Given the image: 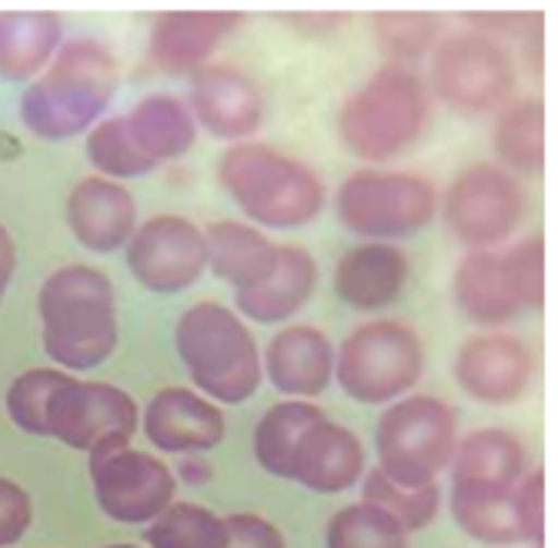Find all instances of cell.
I'll return each mask as SVG.
<instances>
[{
    "mask_svg": "<svg viewBox=\"0 0 558 548\" xmlns=\"http://www.w3.org/2000/svg\"><path fill=\"white\" fill-rule=\"evenodd\" d=\"M208 238V268L215 278L238 291L265 284L278 268V244L244 221H218L205 231Z\"/></svg>",
    "mask_w": 558,
    "mask_h": 548,
    "instance_id": "24",
    "label": "cell"
},
{
    "mask_svg": "<svg viewBox=\"0 0 558 548\" xmlns=\"http://www.w3.org/2000/svg\"><path fill=\"white\" fill-rule=\"evenodd\" d=\"M238 24L231 11H168L150 24V58L168 74H194Z\"/></svg>",
    "mask_w": 558,
    "mask_h": 548,
    "instance_id": "21",
    "label": "cell"
},
{
    "mask_svg": "<svg viewBox=\"0 0 558 548\" xmlns=\"http://www.w3.org/2000/svg\"><path fill=\"white\" fill-rule=\"evenodd\" d=\"M375 40L381 51L398 61V68L404 61H418L425 54L435 51V44L441 40V21L435 14H378L375 24Z\"/></svg>",
    "mask_w": 558,
    "mask_h": 548,
    "instance_id": "35",
    "label": "cell"
},
{
    "mask_svg": "<svg viewBox=\"0 0 558 548\" xmlns=\"http://www.w3.org/2000/svg\"><path fill=\"white\" fill-rule=\"evenodd\" d=\"M105 548H137V545H131V541H118V545H105Z\"/></svg>",
    "mask_w": 558,
    "mask_h": 548,
    "instance_id": "42",
    "label": "cell"
},
{
    "mask_svg": "<svg viewBox=\"0 0 558 548\" xmlns=\"http://www.w3.org/2000/svg\"><path fill=\"white\" fill-rule=\"evenodd\" d=\"M335 211L351 234L391 244L395 238H415L435 221L438 191L422 174L362 168L341 181Z\"/></svg>",
    "mask_w": 558,
    "mask_h": 548,
    "instance_id": "7",
    "label": "cell"
},
{
    "mask_svg": "<svg viewBox=\"0 0 558 548\" xmlns=\"http://www.w3.org/2000/svg\"><path fill=\"white\" fill-rule=\"evenodd\" d=\"M451 488L465 491H512L529 472L525 445L505 428H475L459 438L451 455Z\"/></svg>",
    "mask_w": 558,
    "mask_h": 548,
    "instance_id": "22",
    "label": "cell"
},
{
    "mask_svg": "<svg viewBox=\"0 0 558 548\" xmlns=\"http://www.w3.org/2000/svg\"><path fill=\"white\" fill-rule=\"evenodd\" d=\"M68 228L74 241L94 255H111L128 247L137 231L134 194L111 178H84L68 194Z\"/></svg>",
    "mask_w": 558,
    "mask_h": 548,
    "instance_id": "17",
    "label": "cell"
},
{
    "mask_svg": "<svg viewBox=\"0 0 558 548\" xmlns=\"http://www.w3.org/2000/svg\"><path fill=\"white\" fill-rule=\"evenodd\" d=\"M68 372L61 368H31L21 372L11 388H8V415L11 422L34 438H50L47 435V398L61 385Z\"/></svg>",
    "mask_w": 558,
    "mask_h": 548,
    "instance_id": "36",
    "label": "cell"
},
{
    "mask_svg": "<svg viewBox=\"0 0 558 548\" xmlns=\"http://www.w3.org/2000/svg\"><path fill=\"white\" fill-rule=\"evenodd\" d=\"M409 284V258L388 241L354 244L335 265V294L354 312L391 308Z\"/></svg>",
    "mask_w": 558,
    "mask_h": 548,
    "instance_id": "19",
    "label": "cell"
},
{
    "mask_svg": "<svg viewBox=\"0 0 558 548\" xmlns=\"http://www.w3.org/2000/svg\"><path fill=\"white\" fill-rule=\"evenodd\" d=\"M525 187L515 174L498 165H472L454 178L438 202L454 241L469 252H492L525 218Z\"/></svg>",
    "mask_w": 558,
    "mask_h": 548,
    "instance_id": "11",
    "label": "cell"
},
{
    "mask_svg": "<svg viewBox=\"0 0 558 548\" xmlns=\"http://www.w3.org/2000/svg\"><path fill=\"white\" fill-rule=\"evenodd\" d=\"M325 548H409V532L362 498L331 515L325 528Z\"/></svg>",
    "mask_w": 558,
    "mask_h": 548,
    "instance_id": "33",
    "label": "cell"
},
{
    "mask_svg": "<svg viewBox=\"0 0 558 548\" xmlns=\"http://www.w3.org/2000/svg\"><path fill=\"white\" fill-rule=\"evenodd\" d=\"M34 525V502L27 488L11 478H0V548L17 545Z\"/></svg>",
    "mask_w": 558,
    "mask_h": 548,
    "instance_id": "38",
    "label": "cell"
},
{
    "mask_svg": "<svg viewBox=\"0 0 558 548\" xmlns=\"http://www.w3.org/2000/svg\"><path fill=\"white\" fill-rule=\"evenodd\" d=\"M492 147L498 168H505L509 174H535L542 171L545 161V111L535 97H519V101H509L498 118H495V131H492Z\"/></svg>",
    "mask_w": 558,
    "mask_h": 548,
    "instance_id": "28",
    "label": "cell"
},
{
    "mask_svg": "<svg viewBox=\"0 0 558 548\" xmlns=\"http://www.w3.org/2000/svg\"><path fill=\"white\" fill-rule=\"evenodd\" d=\"M432 90L459 114L501 111L515 94V61L478 31L448 34L432 51Z\"/></svg>",
    "mask_w": 558,
    "mask_h": 548,
    "instance_id": "9",
    "label": "cell"
},
{
    "mask_svg": "<svg viewBox=\"0 0 558 548\" xmlns=\"http://www.w3.org/2000/svg\"><path fill=\"white\" fill-rule=\"evenodd\" d=\"M118 94V61L94 37L61 44L54 61L21 94V121L44 141H68L105 121Z\"/></svg>",
    "mask_w": 558,
    "mask_h": 548,
    "instance_id": "2",
    "label": "cell"
},
{
    "mask_svg": "<svg viewBox=\"0 0 558 548\" xmlns=\"http://www.w3.org/2000/svg\"><path fill=\"white\" fill-rule=\"evenodd\" d=\"M124 118L144 158L155 161L158 168L184 158L197 137V124L191 118L187 101L174 94H147Z\"/></svg>",
    "mask_w": 558,
    "mask_h": 548,
    "instance_id": "27",
    "label": "cell"
},
{
    "mask_svg": "<svg viewBox=\"0 0 558 548\" xmlns=\"http://www.w3.org/2000/svg\"><path fill=\"white\" fill-rule=\"evenodd\" d=\"M218 181L231 202L262 228L312 224L325 208V181L315 168L271 144L241 141L218 161Z\"/></svg>",
    "mask_w": 558,
    "mask_h": 548,
    "instance_id": "3",
    "label": "cell"
},
{
    "mask_svg": "<svg viewBox=\"0 0 558 548\" xmlns=\"http://www.w3.org/2000/svg\"><path fill=\"white\" fill-rule=\"evenodd\" d=\"M262 368L275 391L312 402L335 378V348L325 331L312 325H291L268 341Z\"/></svg>",
    "mask_w": 558,
    "mask_h": 548,
    "instance_id": "20",
    "label": "cell"
},
{
    "mask_svg": "<svg viewBox=\"0 0 558 548\" xmlns=\"http://www.w3.org/2000/svg\"><path fill=\"white\" fill-rule=\"evenodd\" d=\"M515 491V488H512ZM512 491H465L451 488V515L465 535L485 545H519Z\"/></svg>",
    "mask_w": 558,
    "mask_h": 548,
    "instance_id": "30",
    "label": "cell"
},
{
    "mask_svg": "<svg viewBox=\"0 0 558 548\" xmlns=\"http://www.w3.org/2000/svg\"><path fill=\"white\" fill-rule=\"evenodd\" d=\"M432 118L428 84L398 64L375 71L338 108V137L362 161H391L412 147Z\"/></svg>",
    "mask_w": 558,
    "mask_h": 548,
    "instance_id": "5",
    "label": "cell"
},
{
    "mask_svg": "<svg viewBox=\"0 0 558 548\" xmlns=\"http://www.w3.org/2000/svg\"><path fill=\"white\" fill-rule=\"evenodd\" d=\"M141 428L147 441L171 455H197L211 452L225 441L228 422L218 402H211L208 394L191 391L184 385L161 388L147 402L141 415Z\"/></svg>",
    "mask_w": 558,
    "mask_h": 548,
    "instance_id": "16",
    "label": "cell"
},
{
    "mask_svg": "<svg viewBox=\"0 0 558 548\" xmlns=\"http://www.w3.org/2000/svg\"><path fill=\"white\" fill-rule=\"evenodd\" d=\"M14 268H17V244H14L11 231L0 224V302H4V294H8Z\"/></svg>",
    "mask_w": 558,
    "mask_h": 548,
    "instance_id": "41",
    "label": "cell"
},
{
    "mask_svg": "<svg viewBox=\"0 0 558 548\" xmlns=\"http://www.w3.org/2000/svg\"><path fill=\"white\" fill-rule=\"evenodd\" d=\"M362 491H365V502H372L381 512H388L409 535L428 528L435 522L438 509H441V488H438V482L412 488V485H398L381 468H372V472L362 475Z\"/></svg>",
    "mask_w": 558,
    "mask_h": 548,
    "instance_id": "32",
    "label": "cell"
},
{
    "mask_svg": "<svg viewBox=\"0 0 558 548\" xmlns=\"http://www.w3.org/2000/svg\"><path fill=\"white\" fill-rule=\"evenodd\" d=\"M322 418H325V412L315 402H301V398H288V402L271 405L255 428L258 465L275 478H288V465H291L298 441Z\"/></svg>",
    "mask_w": 558,
    "mask_h": 548,
    "instance_id": "29",
    "label": "cell"
},
{
    "mask_svg": "<svg viewBox=\"0 0 558 548\" xmlns=\"http://www.w3.org/2000/svg\"><path fill=\"white\" fill-rule=\"evenodd\" d=\"M425 372V348L412 325L378 318L354 328L335 355V378L348 398L385 405L404 398Z\"/></svg>",
    "mask_w": 558,
    "mask_h": 548,
    "instance_id": "6",
    "label": "cell"
},
{
    "mask_svg": "<svg viewBox=\"0 0 558 548\" xmlns=\"http://www.w3.org/2000/svg\"><path fill=\"white\" fill-rule=\"evenodd\" d=\"M542 495H545V475L542 468H532L522 475V482L512 491V509H515V525L522 541L538 545L542 541Z\"/></svg>",
    "mask_w": 558,
    "mask_h": 548,
    "instance_id": "39",
    "label": "cell"
},
{
    "mask_svg": "<svg viewBox=\"0 0 558 548\" xmlns=\"http://www.w3.org/2000/svg\"><path fill=\"white\" fill-rule=\"evenodd\" d=\"M365 475V445L351 428L331 422L328 415L315 422L298 441L288 482H298L318 495H341L359 485Z\"/></svg>",
    "mask_w": 558,
    "mask_h": 548,
    "instance_id": "18",
    "label": "cell"
},
{
    "mask_svg": "<svg viewBox=\"0 0 558 548\" xmlns=\"http://www.w3.org/2000/svg\"><path fill=\"white\" fill-rule=\"evenodd\" d=\"M97 509L121 525H150L174 502V472L150 452L131 448V438L108 435L87 452Z\"/></svg>",
    "mask_w": 558,
    "mask_h": 548,
    "instance_id": "10",
    "label": "cell"
},
{
    "mask_svg": "<svg viewBox=\"0 0 558 548\" xmlns=\"http://www.w3.org/2000/svg\"><path fill=\"white\" fill-rule=\"evenodd\" d=\"M454 302L462 315L482 328L509 325L522 315L501 271V252H469L454 268Z\"/></svg>",
    "mask_w": 558,
    "mask_h": 548,
    "instance_id": "26",
    "label": "cell"
},
{
    "mask_svg": "<svg viewBox=\"0 0 558 548\" xmlns=\"http://www.w3.org/2000/svg\"><path fill=\"white\" fill-rule=\"evenodd\" d=\"M315 284H318V261L312 258L308 247L278 244L275 275L258 288L238 291L234 305L251 321L278 325V321H288L294 312H301L304 305H308V297L315 294Z\"/></svg>",
    "mask_w": 558,
    "mask_h": 548,
    "instance_id": "23",
    "label": "cell"
},
{
    "mask_svg": "<svg viewBox=\"0 0 558 548\" xmlns=\"http://www.w3.org/2000/svg\"><path fill=\"white\" fill-rule=\"evenodd\" d=\"M228 525V545L225 548H288L284 535L275 522L265 515H251V512H234L225 519Z\"/></svg>",
    "mask_w": 558,
    "mask_h": 548,
    "instance_id": "40",
    "label": "cell"
},
{
    "mask_svg": "<svg viewBox=\"0 0 558 548\" xmlns=\"http://www.w3.org/2000/svg\"><path fill=\"white\" fill-rule=\"evenodd\" d=\"M378 468L398 485H432L451 465L459 445L454 412L432 394H404L378 418Z\"/></svg>",
    "mask_w": 558,
    "mask_h": 548,
    "instance_id": "8",
    "label": "cell"
},
{
    "mask_svg": "<svg viewBox=\"0 0 558 548\" xmlns=\"http://www.w3.org/2000/svg\"><path fill=\"white\" fill-rule=\"evenodd\" d=\"M137 422L134 398L108 381H81L68 372L47 398V435L74 452H90L108 435L134 438Z\"/></svg>",
    "mask_w": 558,
    "mask_h": 548,
    "instance_id": "13",
    "label": "cell"
},
{
    "mask_svg": "<svg viewBox=\"0 0 558 548\" xmlns=\"http://www.w3.org/2000/svg\"><path fill=\"white\" fill-rule=\"evenodd\" d=\"M187 108L197 127L221 141H244L265 121L262 87L231 64H205L191 74Z\"/></svg>",
    "mask_w": 558,
    "mask_h": 548,
    "instance_id": "15",
    "label": "cell"
},
{
    "mask_svg": "<svg viewBox=\"0 0 558 548\" xmlns=\"http://www.w3.org/2000/svg\"><path fill=\"white\" fill-rule=\"evenodd\" d=\"M147 548H225L228 525L211 509L194 502H171L155 522L144 525Z\"/></svg>",
    "mask_w": 558,
    "mask_h": 548,
    "instance_id": "31",
    "label": "cell"
},
{
    "mask_svg": "<svg viewBox=\"0 0 558 548\" xmlns=\"http://www.w3.org/2000/svg\"><path fill=\"white\" fill-rule=\"evenodd\" d=\"M64 44L58 14L47 11H8L0 14V81L31 84L47 71Z\"/></svg>",
    "mask_w": 558,
    "mask_h": 548,
    "instance_id": "25",
    "label": "cell"
},
{
    "mask_svg": "<svg viewBox=\"0 0 558 548\" xmlns=\"http://www.w3.org/2000/svg\"><path fill=\"white\" fill-rule=\"evenodd\" d=\"M178 358L194 388L218 405H241L255 398L265 378L262 352L244 318L218 302L191 305L174 325Z\"/></svg>",
    "mask_w": 558,
    "mask_h": 548,
    "instance_id": "4",
    "label": "cell"
},
{
    "mask_svg": "<svg viewBox=\"0 0 558 548\" xmlns=\"http://www.w3.org/2000/svg\"><path fill=\"white\" fill-rule=\"evenodd\" d=\"M44 352L61 372H90L118 348V294L94 265H64L37 294Z\"/></svg>",
    "mask_w": 558,
    "mask_h": 548,
    "instance_id": "1",
    "label": "cell"
},
{
    "mask_svg": "<svg viewBox=\"0 0 558 548\" xmlns=\"http://www.w3.org/2000/svg\"><path fill=\"white\" fill-rule=\"evenodd\" d=\"M87 161L100 171V178H111V181H118V178H144L150 171H158V165L147 161L144 151L137 147L124 114L97 121L87 131Z\"/></svg>",
    "mask_w": 558,
    "mask_h": 548,
    "instance_id": "34",
    "label": "cell"
},
{
    "mask_svg": "<svg viewBox=\"0 0 558 548\" xmlns=\"http://www.w3.org/2000/svg\"><path fill=\"white\" fill-rule=\"evenodd\" d=\"M124 258L141 288L155 294H181L197 284L208 268V238L181 215H158L137 224Z\"/></svg>",
    "mask_w": 558,
    "mask_h": 548,
    "instance_id": "12",
    "label": "cell"
},
{
    "mask_svg": "<svg viewBox=\"0 0 558 548\" xmlns=\"http://www.w3.org/2000/svg\"><path fill=\"white\" fill-rule=\"evenodd\" d=\"M501 271L515 302L525 312H538L545 297V244L542 238H522L509 252H501Z\"/></svg>",
    "mask_w": 558,
    "mask_h": 548,
    "instance_id": "37",
    "label": "cell"
},
{
    "mask_svg": "<svg viewBox=\"0 0 558 548\" xmlns=\"http://www.w3.org/2000/svg\"><path fill=\"white\" fill-rule=\"evenodd\" d=\"M535 375L532 348L509 331H482L465 338L454 355V381L482 405H512Z\"/></svg>",
    "mask_w": 558,
    "mask_h": 548,
    "instance_id": "14",
    "label": "cell"
}]
</instances>
